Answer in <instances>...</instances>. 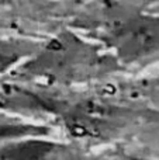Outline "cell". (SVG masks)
<instances>
[{
  "label": "cell",
  "mask_w": 159,
  "mask_h": 160,
  "mask_svg": "<svg viewBox=\"0 0 159 160\" xmlns=\"http://www.w3.org/2000/svg\"><path fill=\"white\" fill-rule=\"evenodd\" d=\"M68 148L48 133L0 143V160H64Z\"/></svg>",
  "instance_id": "cell-1"
}]
</instances>
